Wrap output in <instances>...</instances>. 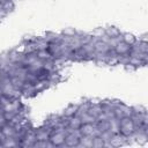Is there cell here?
<instances>
[{
    "label": "cell",
    "mask_w": 148,
    "mask_h": 148,
    "mask_svg": "<svg viewBox=\"0 0 148 148\" xmlns=\"http://www.w3.org/2000/svg\"><path fill=\"white\" fill-rule=\"evenodd\" d=\"M134 131H135V127L131 117H123L119 119V133L123 136H126L127 139H132Z\"/></svg>",
    "instance_id": "6da1fadb"
},
{
    "label": "cell",
    "mask_w": 148,
    "mask_h": 148,
    "mask_svg": "<svg viewBox=\"0 0 148 148\" xmlns=\"http://www.w3.org/2000/svg\"><path fill=\"white\" fill-rule=\"evenodd\" d=\"M66 134H67L66 130H53L52 133L50 134L49 140L51 141L53 147H60V146H64Z\"/></svg>",
    "instance_id": "7a4b0ae2"
},
{
    "label": "cell",
    "mask_w": 148,
    "mask_h": 148,
    "mask_svg": "<svg viewBox=\"0 0 148 148\" xmlns=\"http://www.w3.org/2000/svg\"><path fill=\"white\" fill-rule=\"evenodd\" d=\"M35 141H36L35 130H34V128H30V130L27 132V134L24 135V138L21 140L20 147H32Z\"/></svg>",
    "instance_id": "3957f363"
},
{
    "label": "cell",
    "mask_w": 148,
    "mask_h": 148,
    "mask_svg": "<svg viewBox=\"0 0 148 148\" xmlns=\"http://www.w3.org/2000/svg\"><path fill=\"white\" fill-rule=\"evenodd\" d=\"M21 95L25 98H30V97H34L35 95H37L35 88H34V83H30V82H24L22 89H21Z\"/></svg>",
    "instance_id": "277c9868"
},
{
    "label": "cell",
    "mask_w": 148,
    "mask_h": 148,
    "mask_svg": "<svg viewBox=\"0 0 148 148\" xmlns=\"http://www.w3.org/2000/svg\"><path fill=\"white\" fill-rule=\"evenodd\" d=\"M79 139L75 134L73 133H67L66 136H65V142H64V146L66 147H77L79 146Z\"/></svg>",
    "instance_id": "5b68a950"
},
{
    "label": "cell",
    "mask_w": 148,
    "mask_h": 148,
    "mask_svg": "<svg viewBox=\"0 0 148 148\" xmlns=\"http://www.w3.org/2000/svg\"><path fill=\"white\" fill-rule=\"evenodd\" d=\"M114 52L119 56V54H128V52H130V50H131V45H128V44H126V43H124V42H119L116 46H114Z\"/></svg>",
    "instance_id": "8992f818"
},
{
    "label": "cell",
    "mask_w": 148,
    "mask_h": 148,
    "mask_svg": "<svg viewBox=\"0 0 148 148\" xmlns=\"http://www.w3.org/2000/svg\"><path fill=\"white\" fill-rule=\"evenodd\" d=\"M23 52H20L18 50H12L10 52H8V59L9 61L16 64V62H22L23 59Z\"/></svg>",
    "instance_id": "52a82bcc"
},
{
    "label": "cell",
    "mask_w": 148,
    "mask_h": 148,
    "mask_svg": "<svg viewBox=\"0 0 148 148\" xmlns=\"http://www.w3.org/2000/svg\"><path fill=\"white\" fill-rule=\"evenodd\" d=\"M94 49H95V52H98V53H105L108 50H110L106 43L101 39H96L94 42Z\"/></svg>",
    "instance_id": "ba28073f"
},
{
    "label": "cell",
    "mask_w": 148,
    "mask_h": 148,
    "mask_svg": "<svg viewBox=\"0 0 148 148\" xmlns=\"http://www.w3.org/2000/svg\"><path fill=\"white\" fill-rule=\"evenodd\" d=\"M1 132H2V135L5 138H8V136H14L16 131H15V127L9 124V123H6L2 127H1Z\"/></svg>",
    "instance_id": "9c48e42d"
},
{
    "label": "cell",
    "mask_w": 148,
    "mask_h": 148,
    "mask_svg": "<svg viewBox=\"0 0 148 148\" xmlns=\"http://www.w3.org/2000/svg\"><path fill=\"white\" fill-rule=\"evenodd\" d=\"M49 44L51 43H60L61 39V34H56V32H46V35L43 37Z\"/></svg>",
    "instance_id": "30bf717a"
},
{
    "label": "cell",
    "mask_w": 148,
    "mask_h": 148,
    "mask_svg": "<svg viewBox=\"0 0 148 148\" xmlns=\"http://www.w3.org/2000/svg\"><path fill=\"white\" fill-rule=\"evenodd\" d=\"M49 87H51V84H50V82L47 80H38L36 83H34V88H35V90H36L37 94L44 91Z\"/></svg>",
    "instance_id": "8fae6325"
},
{
    "label": "cell",
    "mask_w": 148,
    "mask_h": 148,
    "mask_svg": "<svg viewBox=\"0 0 148 148\" xmlns=\"http://www.w3.org/2000/svg\"><path fill=\"white\" fill-rule=\"evenodd\" d=\"M38 58L36 56V52H31V53H24L23 54V59H22V62L25 67H28L29 65H31L34 61H36Z\"/></svg>",
    "instance_id": "7c38bea8"
},
{
    "label": "cell",
    "mask_w": 148,
    "mask_h": 148,
    "mask_svg": "<svg viewBox=\"0 0 148 148\" xmlns=\"http://www.w3.org/2000/svg\"><path fill=\"white\" fill-rule=\"evenodd\" d=\"M77 147H83V148L92 147V138L89 135H81V138L79 139V146Z\"/></svg>",
    "instance_id": "4fadbf2b"
},
{
    "label": "cell",
    "mask_w": 148,
    "mask_h": 148,
    "mask_svg": "<svg viewBox=\"0 0 148 148\" xmlns=\"http://www.w3.org/2000/svg\"><path fill=\"white\" fill-rule=\"evenodd\" d=\"M89 106H90V101H84V102L77 104V110H76V112H75V116L80 117V116H82L83 113L88 112Z\"/></svg>",
    "instance_id": "5bb4252c"
},
{
    "label": "cell",
    "mask_w": 148,
    "mask_h": 148,
    "mask_svg": "<svg viewBox=\"0 0 148 148\" xmlns=\"http://www.w3.org/2000/svg\"><path fill=\"white\" fill-rule=\"evenodd\" d=\"M81 119H80V117H77V116H73V117H69L68 118V127L69 128H72V130H79L80 128V126H81Z\"/></svg>",
    "instance_id": "9a60e30c"
},
{
    "label": "cell",
    "mask_w": 148,
    "mask_h": 148,
    "mask_svg": "<svg viewBox=\"0 0 148 148\" xmlns=\"http://www.w3.org/2000/svg\"><path fill=\"white\" fill-rule=\"evenodd\" d=\"M1 147H18V142L14 136L3 138L1 140Z\"/></svg>",
    "instance_id": "2e32d148"
},
{
    "label": "cell",
    "mask_w": 148,
    "mask_h": 148,
    "mask_svg": "<svg viewBox=\"0 0 148 148\" xmlns=\"http://www.w3.org/2000/svg\"><path fill=\"white\" fill-rule=\"evenodd\" d=\"M109 131L112 134H118L119 133V119L111 118L109 120Z\"/></svg>",
    "instance_id": "e0dca14e"
},
{
    "label": "cell",
    "mask_w": 148,
    "mask_h": 148,
    "mask_svg": "<svg viewBox=\"0 0 148 148\" xmlns=\"http://www.w3.org/2000/svg\"><path fill=\"white\" fill-rule=\"evenodd\" d=\"M94 128H95V124H81L79 130H80L82 135H89L90 136Z\"/></svg>",
    "instance_id": "ac0fdd59"
},
{
    "label": "cell",
    "mask_w": 148,
    "mask_h": 148,
    "mask_svg": "<svg viewBox=\"0 0 148 148\" xmlns=\"http://www.w3.org/2000/svg\"><path fill=\"white\" fill-rule=\"evenodd\" d=\"M76 110H77V104H71V105H68V106L62 111V114H64L65 117L69 118V117L75 116Z\"/></svg>",
    "instance_id": "d6986e66"
},
{
    "label": "cell",
    "mask_w": 148,
    "mask_h": 148,
    "mask_svg": "<svg viewBox=\"0 0 148 148\" xmlns=\"http://www.w3.org/2000/svg\"><path fill=\"white\" fill-rule=\"evenodd\" d=\"M135 40H136V37L134 35H132L130 32L121 34V42H124V43H126L128 45H132V44L135 43Z\"/></svg>",
    "instance_id": "ffe728a7"
},
{
    "label": "cell",
    "mask_w": 148,
    "mask_h": 148,
    "mask_svg": "<svg viewBox=\"0 0 148 148\" xmlns=\"http://www.w3.org/2000/svg\"><path fill=\"white\" fill-rule=\"evenodd\" d=\"M104 31H105V35L108 37H118L121 34L117 27H108L104 29Z\"/></svg>",
    "instance_id": "44dd1931"
},
{
    "label": "cell",
    "mask_w": 148,
    "mask_h": 148,
    "mask_svg": "<svg viewBox=\"0 0 148 148\" xmlns=\"http://www.w3.org/2000/svg\"><path fill=\"white\" fill-rule=\"evenodd\" d=\"M47 46H49V43H47L43 37H40V38H36V40H35V47H36V51H38V50H46Z\"/></svg>",
    "instance_id": "7402d4cb"
},
{
    "label": "cell",
    "mask_w": 148,
    "mask_h": 148,
    "mask_svg": "<svg viewBox=\"0 0 148 148\" xmlns=\"http://www.w3.org/2000/svg\"><path fill=\"white\" fill-rule=\"evenodd\" d=\"M36 56H37L38 59H40V60H43V61L53 58V57L51 56V53L47 51V49H46V50H38V51H36Z\"/></svg>",
    "instance_id": "603a6c76"
},
{
    "label": "cell",
    "mask_w": 148,
    "mask_h": 148,
    "mask_svg": "<svg viewBox=\"0 0 148 148\" xmlns=\"http://www.w3.org/2000/svg\"><path fill=\"white\" fill-rule=\"evenodd\" d=\"M10 82H12L13 87H14L16 90H21L25 81H24V80H22V79H21V77H18V76H13V77H10Z\"/></svg>",
    "instance_id": "cb8c5ba5"
},
{
    "label": "cell",
    "mask_w": 148,
    "mask_h": 148,
    "mask_svg": "<svg viewBox=\"0 0 148 148\" xmlns=\"http://www.w3.org/2000/svg\"><path fill=\"white\" fill-rule=\"evenodd\" d=\"M118 106L120 108L121 112H123V117H131L133 114V109L132 106H128L126 104H123V103H119Z\"/></svg>",
    "instance_id": "d4e9b609"
},
{
    "label": "cell",
    "mask_w": 148,
    "mask_h": 148,
    "mask_svg": "<svg viewBox=\"0 0 148 148\" xmlns=\"http://www.w3.org/2000/svg\"><path fill=\"white\" fill-rule=\"evenodd\" d=\"M80 119H81L82 124H95V121H96V118L94 116H91L90 113H88V112L80 116Z\"/></svg>",
    "instance_id": "484cf974"
},
{
    "label": "cell",
    "mask_w": 148,
    "mask_h": 148,
    "mask_svg": "<svg viewBox=\"0 0 148 148\" xmlns=\"http://www.w3.org/2000/svg\"><path fill=\"white\" fill-rule=\"evenodd\" d=\"M112 135H113V134H112V133H111L109 130L101 132V134H99V138H101V139L104 141V146H108V147H110L109 142H110V140H111Z\"/></svg>",
    "instance_id": "4316f807"
},
{
    "label": "cell",
    "mask_w": 148,
    "mask_h": 148,
    "mask_svg": "<svg viewBox=\"0 0 148 148\" xmlns=\"http://www.w3.org/2000/svg\"><path fill=\"white\" fill-rule=\"evenodd\" d=\"M95 127H97L101 132L106 131V130H109V120H96Z\"/></svg>",
    "instance_id": "83f0119b"
},
{
    "label": "cell",
    "mask_w": 148,
    "mask_h": 148,
    "mask_svg": "<svg viewBox=\"0 0 148 148\" xmlns=\"http://www.w3.org/2000/svg\"><path fill=\"white\" fill-rule=\"evenodd\" d=\"M1 8H2L5 12L10 13V12H13L14 8H15V2L12 1V0H7V1H5V2L1 5Z\"/></svg>",
    "instance_id": "f1b7e54d"
},
{
    "label": "cell",
    "mask_w": 148,
    "mask_h": 148,
    "mask_svg": "<svg viewBox=\"0 0 148 148\" xmlns=\"http://www.w3.org/2000/svg\"><path fill=\"white\" fill-rule=\"evenodd\" d=\"M128 64L132 65L133 67L138 68V67H141V66H145V64L142 62L141 59L136 58V57H130V60H128Z\"/></svg>",
    "instance_id": "f546056e"
},
{
    "label": "cell",
    "mask_w": 148,
    "mask_h": 148,
    "mask_svg": "<svg viewBox=\"0 0 148 148\" xmlns=\"http://www.w3.org/2000/svg\"><path fill=\"white\" fill-rule=\"evenodd\" d=\"M128 60H130V56L128 54H119L117 57V61H118V65H127L128 64Z\"/></svg>",
    "instance_id": "4dcf8cb0"
},
{
    "label": "cell",
    "mask_w": 148,
    "mask_h": 148,
    "mask_svg": "<svg viewBox=\"0 0 148 148\" xmlns=\"http://www.w3.org/2000/svg\"><path fill=\"white\" fill-rule=\"evenodd\" d=\"M90 35H91V37H92V38H95V39H99L102 36H104V35H105V31H104V29L98 28V29L94 30Z\"/></svg>",
    "instance_id": "1f68e13d"
},
{
    "label": "cell",
    "mask_w": 148,
    "mask_h": 148,
    "mask_svg": "<svg viewBox=\"0 0 148 148\" xmlns=\"http://www.w3.org/2000/svg\"><path fill=\"white\" fill-rule=\"evenodd\" d=\"M104 146V141L99 138V136H95L92 138V147H103Z\"/></svg>",
    "instance_id": "d6a6232c"
},
{
    "label": "cell",
    "mask_w": 148,
    "mask_h": 148,
    "mask_svg": "<svg viewBox=\"0 0 148 148\" xmlns=\"http://www.w3.org/2000/svg\"><path fill=\"white\" fill-rule=\"evenodd\" d=\"M75 34H76V30L73 28H67L62 31V35H65V36H74Z\"/></svg>",
    "instance_id": "836d02e7"
},
{
    "label": "cell",
    "mask_w": 148,
    "mask_h": 148,
    "mask_svg": "<svg viewBox=\"0 0 148 148\" xmlns=\"http://www.w3.org/2000/svg\"><path fill=\"white\" fill-rule=\"evenodd\" d=\"M132 109H133V112H135V113H143V112H147L146 109H145L143 106H141V105H139V106H132Z\"/></svg>",
    "instance_id": "e575fe53"
},
{
    "label": "cell",
    "mask_w": 148,
    "mask_h": 148,
    "mask_svg": "<svg viewBox=\"0 0 148 148\" xmlns=\"http://www.w3.org/2000/svg\"><path fill=\"white\" fill-rule=\"evenodd\" d=\"M7 123V120L5 119V117H3V113L2 114H0V127H2L5 124Z\"/></svg>",
    "instance_id": "d590c367"
},
{
    "label": "cell",
    "mask_w": 148,
    "mask_h": 148,
    "mask_svg": "<svg viewBox=\"0 0 148 148\" xmlns=\"http://www.w3.org/2000/svg\"><path fill=\"white\" fill-rule=\"evenodd\" d=\"M7 14H8L7 12H5L2 8H0V18H3L5 16H7Z\"/></svg>",
    "instance_id": "8d00e7d4"
},
{
    "label": "cell",
    "mask_w": 148,
    "mask_h": 148,
    "mask_svg": "<svg viewBox=\"0 0 148 148\" xmlns=\"http://www.w3.org/2000/svg\"><path fill=\"white\" fill-rule=\"evenodd\" d=\"M3 138H5V136L2 135V132H1V127H0V140H2Z\"/></svg>",
    "instance_id": "74e56055"
},
{
    "label": "cell",
    "mask_w": 148,
    "mask_h": 148,
    "mask_svg": "<svg viewBox=\"0 0 148 148\" xmlns=\"http://www.w3.org/2000/svg\"><path fill=\"white\" fill-rule=\"evenodd\" d=\"M0 94H1V84H0Z\"/></svg>",
    "instance_id": "f35d334b"
},
{
    "label": "cell",
    "mask_w": 148,
    "mask_h": 148,
    "mask_svg": "<svg viewBox=\"0 0 148 148\" xmlns=\"http://www.w3.org/2000/svg\"><path fill=\"white\" fill-rule=\"evenodd\" d=\"M0 146H1V140H0Z\"/></svg>",
    "instance_id": "ab89813d"
},
{
    "label": "cell",
    "mask_w": 148,
    "mask_h": 148,
    "mask_svg": "<svg viewBox=\"0 0 148 148\" xmlns=\"http://www.w3.org/2000/svg\"><path fill=\"white\" fill-rule=\"evenodd\" d=\"M12 1H14V2H15V0H12Z\"/></svg>",
    "instance_id": "60d3db41"
},
{
    "label": "cell",
    "mask_w": 148,
    "mask_h": 148,
    "mask_svg": "<svg viewBox=\"0 0 148 148\" xmlns=\"http://www.w3.org/2000/svg\"><path fill=\"white\" fill-rule=\"evenodd\" d=\"M0 96H1V94H0Z\"/></svg>",
    "instance_id": "b9f144b4"
},
{
    "label": "cell",
    "mask_w": 148,
    "mask_h": 148,
    "mask_svg": "<svg viewBox=\"0 0 148 148\" xmlns=\"http://www.w3.org/2000/svg\"><path fill=\"white\" fill-rule=\"evenodd\" d=\"M0 8H1V6H0Z\"/></svg>",
    "instance_id": "7bdbcfd3"
},
{
    "label": "cell",
    "mask_w": 148,
    "mask_h": 148,
    "mask_svg": "<svg viewBox=\"0 0 148 148\" xmlns=\"http://www.w3.org/2000/svg\"><path fill=\"white\" fill-rule=\"evenodd\" d=\"M0 20H1V18H0Z\"/></svg>",
    "instance_id": "ee69618b"
}]
</instances>
